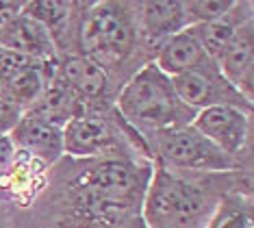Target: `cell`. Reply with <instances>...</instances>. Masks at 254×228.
Here are the masks:
<instances>
[{
    "label": "cell",
    "mask_w": 254,
    "mask_h": 228,
    "mask_svg": "<svg viewBox=\"0 0 254 228\" xmlns=\"http://www.w3.org/2000/svg\"><path fill=\"white\" fill-rule=\"evenodd\" d=\"M118 107L132 126L154 133L183 128L195 118V111L178 98L172 78L154 63L141 68L124 85Z\"/></svg>",
    "instance_id": "6da1fadb"
},
{
    "label": "cell",
    "mask_w": 254,
    "mask_h": 228,
    "mask_svg": "<svg viewBox=\"0 0 254 228\" xmlns=\"http://www.w3.org/2000/svg\"><path fill=\"white\" fill-rule=\"evenodd\" d=\"M219 204L217 196L204 185L159 167L146 198L150 228H206Z\"/></svg>",
    "instance_id": "7a4b0ae2"
},
{
    "label": "cell",
    "mask_w": 254,
    "mask_h": 228,
    "mask_svg": "<svg viewBox=\"0 0 254 228\" xmlns=\"http://www.w3.org/2000/svg\"><path fill=\"white\" fill-rule=\"evenodd\" d=\"M126 2L89 4L80 24L83 57L102 70H115L128 59L139 42V17Z\"/></svg>",
    "instance_id": "3957f363"
},
{
    "label": "cell",
    "mask_w": 254,
    "mask_h": 228,
    "mask_svg": "<svg viewBox=\"0 0 254 228\" xmlns=\"http://www.w3.org/2000/svg\"><path fill=\"white\" fill-rule=\"evenodd\" d=\"M154 150L159 159L172 169H189V172H224L233 169L235 161L215 144L202 137L193 126L172 128L159 133Z\"/></svg>",
    "instance_id": "277c9868"
},
{
    "label": "cell",
    "mask_w": 254,
    "mask_h": 228,
    "mask_svg": "<svg viewBox=\"0 0 254 228\" xmlns=\"http://www.w3.org/2000/svg\"><path fill=\"white\" fill-rule=\"evenodd\" d=\"M172 85L183 104L189 109H211V107H246L250 111V102L239 93L235 85H230L219 72L217 63H209L204 68L189 70L172 78Z\"/></svg>",
    "instance_id": "5b68a950"
},
{
    "label": "cell",
    "mask_w": 254,
    "mask_h": 228,
    "mask_svg": "<svg viewBox=\"0 0 254 228\" xmlns=\"http://www.w3.org/2000/svg\"><path fill=\"white\" fill-rule=\"evenodd\" d=\"M137 174L124 161H105L85 178L83 196L107 209H128L137 196Z\"/></svg>",
    "instance_id": "8992f818"
},
{
    "label": "cell",
    "mask_w": 254,
    "mask_h": 228,
    "mask_svg": "<svg viewBox=\"0 0 254 228\" xmlns=\"http://www.w3.org/2000/svg\"><path fill=\"white\" fill-rule=\"evenodd\" d=\"M202 137L215 144L228 156H235L244 150L250 133V120L244 109L237 107H211L195 113L193 124Z\"/></svg>",
    "instance_id": "52a82bcc"
},
{
    "label": "cell",
    "mask_w": 254,
    "mask_h": 228,
    "mask_svg": "<svg viewBox=\"0 0 254 228\" xmlns=\"http://www.w3.org/2000/svg\"><path fill=\"white\" fill-rule=\"evenodd\" d=\"M115 137L105 115L80 111L63 126V152L74 156H94L109 150Z\"/></svg>",
    "instance_id": "ba28073f"
},
{
    "label": "cell",
    "mask_w": 254,
    "mask_h": 228,
    "mask_svg": "<svg viewBox=\"0 0 254 228\" xmlns=\"http://www.w3.org/2000/svg\"><path fill=\"white\" fill-rule=\"evenodd\" d=\"M20 152L44 163H55L63 154V128L33 113H26L13 128L11 135Z\"/></svg>",
    "instance_id": "9c48e42d"
},
{
    "label": "cell",
    "mask_w": 254,
    "mask_h": 228,
    "mask_svg": "<svg viewBox=\"0 0 254 228\" xmlns=\"http://www.w3.org/2000/svg\"><path fill=\"white\" fill-rule=\"evenodd\" d=\"M0 48L33 57L39 61H55V42L48 28L26 15L24 11L0 31Z\"/></svg>",
    "instance_id": "30bf717a"
},
{
    "label": "cell",
    "mask_w": 254,
    "mask_h": 228,
    "mask_svg": "<svg viewBox=\"0 0 254 228\" xmlns=\"http://www.w3.org/2000/svg\"><path fill=\"white\" fill-rule=\"evenodd\" d=\"M139 11V39L146 48L159 50L170 37L189 28L183 2H143Z\"/></svg>",
    "instance_id": "8fae6325"
},
{
    "label": "cell",
    "mask_w": 254,
    "mask_h": 228,
    "mask_svg": "<svg viewBox=\"0 0 254 228\" xmlns=\"http://www.w3.org/2000/svg\"><path fill=\"white\" fill-rule=\"evenodd\" d=\"M219 72L230 85H235L248 102L252 100V72H254V28L252 20L237 31L233 42L217 61Z\"/></svg>",
    "instance_id": "7c38bea8"
},
{
    "label": "cell",
    "mask_w": 254,
    "mask_h": 228,
    "mask_svg": "<svg viewBox=\"0 0 254 228\" xmlns=\"http://www.w3.org/2000/svg\"><path fill=\"white\" fill-rule=\"evenodd\" d=\"M209 63H215L209 59L202 46L198 44V39L189 33V28L176 33L174 37H170L167 42L157 50V66L161 72L167 74L170 78H174L178 74H185L189 70H198L204 68Z\"/></svg>",
    "instance_id": "4fadbf2b"
},
{
    "label": "cell",
    "mask_w": 254,
    "mask_h": 228,
    "mask_svg": "<svg viewBox=\"0 0 254 228\" xmlns=\"http://www.w3.org/2000/svg\"><path fill=\"white\" fill-rule=\"evenodd\" d=\"M250 20H252V13L237 15L235 7H233L224 17H219V20L189 26V33L198 39V44L202 46V50L209 55V59L217 63L219 59H222L224 52H226V48L230 46V42H233L237 31H239V28L244 26L246 22H250Z\"/></svg>",
    "instance_id": "5bb4252c"
},
{
    "label": "cell",
    "mask_w": 254,
    "mask_h": 228,
    "mask_svg": "<svg viewBox=\"0 0 254 228\" xmlns=\"http://www.w3.org/2000/svg\"><path fill=\"white\" fill-rule=\"evenodd\" d=\"M59 72L67 87L83 98H100L109 89L107 72L85 57H67L59 66Z\"/></svg>",
    "instance_id": "9a60e30c"
},
{
    "label": "cell",
    "mask_w": 254,
    "mask_h": 228,
    "mask_svg": "<svg viewBox=\"0 0 254 228\" xmlns=\"http://www.w3.org/2000/svg\"><path fill=\"white\" fill-rule=\"evenodd\" d=\"M42 68L24 70V72L11 76V78L0 80V98L11 102V104H15V107H20L22 111L31 109L44 89Z\"/></svg>",
    "instance_id": "2e32d148"
},
{
    "label": "cell",
    "mask_w": 254,
    "mask_h": 228,
    "mask_svg": "<svg viewBox=\"0 0 254 228\" xmlns=\"http://www.w3.org/2000/svg\"><path fill=\"white\" fill-rule=\"evenodd\" d=\"M206 228H252V209L239 196L222 198Z\"/></svg>",
    "instance_id": "e0dca14e"
},
{
    "label": "cell",
    "mask_w": 254,
    "mask_h": 228,
    "mask_svg": "<svg viewBox=\"0 0 254 228\" xmlns=\"http://www.w3.org/2000/svg\"><path fill=\"white\" fill-rule=\"evenodd\" d=\"M74 7L76 4L72 2H26L24 13L31 15L33 20H37L39 24H44L50 33V31H59L70 20Z\"/></svg>",
    "instance_id": "ac0fdd59"
},
{
    "label": "cell",
    "mask_w": 254,
    "mask_h": 228,
    "mask_svg": "<svg viewBox=\"0 0 254 228\" xmlns=\"http://www.w3.org/2000/svg\"><path fill=\"white\" fill-rule=\"evenodd\" d=\"M183 7L187 13L189 26H193L224 17L235 7V2H228V0H189V2H183Z\"/></svg>",
    "instance_id": "d6986e66"
},
{
    "label": "cell",
    "mask_w": 254,
    "mask_h": 228,
    "mask_svg": "<svg viewBox=\"0 0 254 228\" xmlns=\"http://www.w3.org/2000/svg\"><path fill=\"white\" fill-rule=\"evenodd\" d=\"M22 115H24V111H22L20 107H15V104H11V102L0 98V135L13 131Z\"/></svg>",
    "instance_id": "ffe728a7"
},
{
    "label": "cell",
    "mask_w": 254,
    "mask_h": 228,
    "mask_svg": "<svg viewBox=\"0 0 254 228\" xmlns=\"http://www.w3.org/2000/svg\"><path fill=\"white\" fill-rule=\"evenodd\" d=\"M15 159V148L9 137L0 135V174H4Z\"/></svg>",
    "instance_id": "44dd1931"
}]
</instances>
